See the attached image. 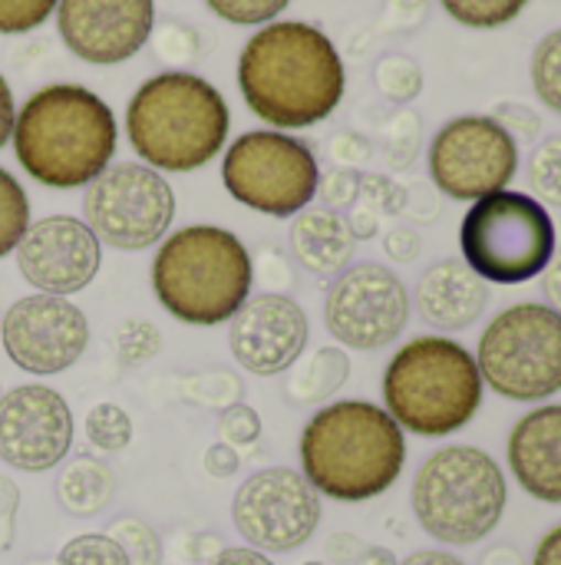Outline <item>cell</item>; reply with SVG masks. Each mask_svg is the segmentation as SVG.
<instances>
[{
    "label": "cell",
    "mask_w": 561,
    "mask_h": 565,
    "mask_svg": "<svg viewBox=\"0 0 561 565\" xmlns=\"http://www.w3.org/2000/svg\"><path fill=\"white\" fill-rule=\"evenodd\" d=\"M367 553V546L357 540V536H347V533H337V536H331V543H327V556L334 559V563H354V559H360Z\"/></svg>",
    "instance_id": "cell-49"
},
{
    "label": "cell",
    "mask_w": 561,
    "mask_h": 565,
    "mask_svg": "<svg viewBox=\"0 0 561 565\" xmlns=\"http://www.w3.org/2000/svg\"><path fill=\"white\" fill-rule=\"evenodd\" d=\"M222 182L228 195L248 205L251 212L271 218H294L314 202L321 166L304 139L255 129L241 132L228 146L222 159Z\"/></svg>",
    "instance_id": "cell-10"
},
{
    "label": "cell",
    "mask_w": 561,
    "mask_h": 565,
    "mask_svg": "<svg viewBox=\"0 0 561 565\" xmlns=\"http://www.w3.org/2000/svg\"><path fill=\"white\" fill-rule=\"evenodd\" d=\"M542 275H546V281H542L546 301H549L552 311L561 315V248H555V255H552V262H549V268Z\"/></svg>",
    "instance_id": "cell-51"
},
{
    "label": "cell",
    "mask_w": 561,
    "mask_h": 565,
    "mask_svg": "<svg viewBox=\"0 0 561 565\" xmlns=\"http://www.w3.org/2000/svg\"><path fill=\"white\" fill-rule=\"evenodd\" d=\"M420 129H423V122H420V116L417 113H410V109H403V113H397L393 119H390V126H387V162L393 166V169H407L413 159H417V149H420Z\"/></svg>",
    "instance_id": "cell-36"
},
{
    "label": "cell",
    "mask_w": 561,
    "mask_h": 565,
    "mask_svg": "<svg viewBox=\"0 0 561 565\" xmlns=\"http://www.w3.org/2000/svg\"><path fill=\"white\" fill-rule=\"evenodd\" d=\"M308 315L298 301L288 295H255L248 298L231 324H228V344L231 358L241 364V371L271 377L298 364V358L308 348Z\"/></svg>",
    "instance_id": "cell-19"
},
{
    "label": "cell",
    "mask_w": 561,
    "mask_h": 565,
    "mask_svg": "<svg viewBox=\"0 0 561 565\" xmlns=\"http://www.w3.org/2000/svg\"><path fill=\"white\" fill-rule=\"evenodd\" d=\"M126 132L136 156L155 172H192L222 152L228 139V106L225 96L195 73H159L129 99Z\"/></svg>",
    "instance_id": "cell-5"
},
{
    "label": "cell",
    "mask_w": 561,
    "mask_h": 565,
    "mask_svg": "<svg viewBox=\"0 0 561 565\" xmlns=\"http://www.w3.org/2000/svg\"><path fill=\"white\" fill-rule=\"evenodd\" d=\"M294 374L288 381V401L291 404H321L334 397L344 381L350 377V358L344 348L331 344L314 351L304 364H291Z\"/></svg>",
    "instance_id": "cell-24"
},
{
    "label": "cell",
    "mask_w": 561,
    "mask_h": 565,
    "mask_svg": "<svg viewBox=\"0 0 561 565\" xmlns=\"http://www.w3.org/2000/svg\"><path fill=\"white\" fill-rule=\"evenodd\" d=\"M407 440L400 424L370 401L321 407L301 434V473L337 503L384 497L403 473Z\"/></svg>",
    "instance_id": "cell-3"
},
{
    "label": "cell",
    "mask_w": 561,
    "mask_h": 565,
    "mask_svg": "<svg viewBox=\"0 0 561 565\" xmlns=\"http://www.w3.org/2000/svg\"><path fill=\"white\" fill-rule=\"evenodd\" d=\"M427 3L430 0H387V17H390L393 26L413 30L427 17Z\"/></svg>",
    "instance_id": "cell-47"
},
{
    "label": "cell",
    "mask_w": 561,
    "mask_h": 565,
    "mask_svg": "<svg viewBox=\"0 0 561 565\" xmlns=\"http://www.w3.org/2000/svg\"><path fill=\"white\" fill-rule=\"evenodd\" d=\"M53 565H129V559L106 533H86L69 540Z\"/></svg>",
    "instance_id": "cell-34"
},
{
    "label": "cell",
    "mask_w": 561,
    "mask_h": 565,
    "mask_svg": "<svg viewBox=\"0 0 561 565\" xmlns=\"http://www.w3.org/2000/svg\"><path fill=\"white\" fill-rule=\"evenodd\" d=\"M218 434H222V444H228L231 450L245 454V450H251L261 440V417H258L255 407H248L245 401H238V404H231V407L222 411Z\"/></svg>",
    "instance_id": "cell-35"
},
{
    "label": "cell",
    "mask_w": 561,
    "mask_h": 565,
    "mask_svg": "<svg viewBox=\"0 0 561 565\" xmlns=\"http://www.w3.org/2000/svg\"><path fill=\"white\" fill-rule=\"evenodd\" d=\"M360 565H397V559H393V553L390 550H367L364 556H360Z\"/></svg>",
    "instance_id": "cell-56"
},
{
    "label": "cell",
    "mask_w": 561,
    "mask_h": 565,
    "mask_svg": "<svg viewBox=\"0 0 561 565\" xmlns=\"http://www.w3.org/2000/svg\"><path fill=\"white\" fill-rule=\"evenodd\" d=\"M529 185L546 205L561 209V132L536 146L529 159Z\"/></svg>",
    "instance_id": "cell-30"
},
{
    "label": "cell",
    "mask_w": 561,
    "mask_h": 565,
    "mask_svg": "<svg viewBox=\"0 0 561 565\" xmlns=\"http://www.w3.org/2000/svg\"><path fill=\"white\" fill-rule=\"evenodd\" d=\"M400 565H466L463 559L450 556V553H440V550H423V553H413L407 556Z\"/></svg>",
    "instance_id": "cell-54"
},
{
    "label": "cell",
    "mask_w": 561,
    "mask_h": 565,
    "mask_svg": "<svg viewBox=\"0 0 561 565\" xmlns=\"http://www.w3.org/2000/svg\"><path fill=\"white\" fill-rule=\"evenodd\" d=\"M73 447V414L46 384H20L0 394V460L23 473L53 470Z\"/></svg>",
    "instance_id": "cell-16"
},
{
    "label": "cell",
    "mask_w": 561,
    "mask_h": 565,
    "mask_svg": "<svg viewBox=\"0 0 561 565\" xmlns=\"http://www.w3.org/2000/svg\"><path fill=\"white\" fill-rule=\"evenodd\" d=\"M23 281L43 295H76L83 291L99 265L103 248L93 228L73 215H50L33 222L13 248Z\"/></svg>",
    "instance_id": "cell-17"
},
{
    "label": "cell",
    "mask_w": 561,
    "mask_h": 565,
    "mask_svg": "<svg viewBox=\"0 0 561 565\" xmlns=\"http://www.w3.org/2000/svg\"><path fill=\"white\" fill-rule=\"evenodd\" d=\"M116 351L122 367H139L162 351V331L145 318H126L116 331Z\"/></svg>",
    "instance_id": "cell-32"
},
{
    "label": "cell",
    "mask_w": 561,
    "mask_h": 565,
    "mask_svg": "<svg viewBox=\"0 0 561 565\" xmlns=\"http://www.w3.org/2000/svg\"><path fill=\"white\" fill-rule=\"evenodd\" d=\"M519 169L516 139L493 116H460L430 142L433 185L456 202L503 192Z\"/></svg>",
    "instance_id": "cell-12"
},
{
    "label": "cell",
    "mask_w": 561,
    "mask_h": 565,
    "mask_svg": "<svg viewBox=\"0 0 561 565\" xmlns=\"http://www.w3.org/2000/svg\"><path fill=\"white\" fill-rule=\"evenodd\" d=\"M255 268L245 242L218 225H185L152 258V291L182 324L215 328L251 298Z\"/></svg>",
    "instance_id": "cell-4"
},
{
    "label": "cell",
    "mask_w": 561,
    "mask_h": 565,
    "mask_svg": "<svg viewBox=\"0 0 561 565\" xmlns=\"http://www.w3.org/2000/svg\"><path fill=\"white\" fill-rule=\"evenodd\" d=\"M532 565H561V526L549 530L539 546H536V556H532Z\"/></svg>",
    "instance_id": "cell-53"
},
{
    "label": "cell",
    "mask_w": 561,
    "mask_h": 565,
    "mask_svg": "<svg viewBox=\"0 0 561 565\" xmlns=\"http://www.w3.org/2000/svg\"><path fill=\"white\" fill-rule=\"evenodd\" d=\"M152 0H60L56 26L73 56L96 66L126 63L152 36Z\"/></svg>",
    "instance_id": "cell-18"
},
{
    "label": "cell",
    "mask_w": 561,
    "mask_h": 565,
    "mask_svg": "<svg viewBox=\"0 0 561 565\" xmlns=\"http://www.w3.org/2000/svg\"><path fill=\"white\" fill-rule=\"evenodd\" d=\"M13 119H17V106H13V93L0 73V149L7 146V139L13 136Z\"/></svg>",
    "instance_id": "cell-52"
},
{
    "label": "cell",
    "mask_w": 561,
    "mask_h": 565,
    "mask_svg": "<svg viewBox=\"0 0 561 565\" xmlns=\"http://www.w3.org/2000/svg\"><path fill=\"white\" fill-rule=\"evenodd\" d=\"M291 252L298 265L317 278H337L344 268H350L357 238L347 225V215L334 209H301L291 222Z\"/></svg>",
    "instance_id": "cell-22"
},
{
    "label": "cell",
    "mask_w": 561,
    "mask_h": 565,
    "mask_svg": "<svg viewBox=\"0 0 561 565\" xmlns=\"http://www.w3.org/2000/svg\"><path fill=\"white\" fill-rule=\"evenodd\" d=\"M483 565H522V559L513 546H496L483 556Z\"/></svg>",
    "instance_id": "cell-55"
},
{
    "label": "cell",
    "mask_w": 561,
    "mask_h": 565,
    "mask_svg": "<svg viewBox=\"0 0 561 565\" xmlns=\"http://www.w3.org/2000/svg\"><path fill=\"white\" fill-rule=\"evenodd\" d=\"M265 255L271 258V265L265 262V258H251V265L258 268L261 265V281H265V288L274 295V291H281V288H288L291 285V265L284 262V255L281 252H274V248H265Z\"/></svg>",
    "instance_id": "cell-46"
},
{
    "label": "cell",
    "mask_w": 561,
    "mask_h": 565,
    "mask_svg": "<svg viewBox=\"0 0 561 565\" xmlns=\"http://www.w3.org/2000/svg\"><path fill=\"white\" fill-rule=\"evenodd\" d=\"M60 0H0V33H30L50 20Z\"/></svg>",
    "instance_id": "cell-39"
},
{
    "label": "cell",
    "mask_w": 561,
    "mask_h": 565,
    "mask_svg": "<svg viewBox=\"0 0 561 565\" xmlns=\"http://www.w3.org/2000/svg\"><path fill=\"white\" fill-rule=\"evenodd\" d=\"M17 503H20V490L13 487V480L0 477V553L10 550V543H13Z\"/></svg>",
    "instance_id": "cell-44"
},
{
    "label": "cell",
    "mask_w": 561,
    "mask_h": 565,
    "mask_svg": "<svg viewBox=\"0 0 561 565\" xmlns=\"http://www.w3.org/2000/svg\"><path fill=\"white\" fill-rule=\"evenodd\" d=\"M324 321L337 344L377 351L403 334L410 321V295L387 265H350L327 291Z\"/></svg>",
    "instance_id": "cell-14"
},
{
    "label": "cell",
    "mask_w": 561,
    "mask_h": 565,
    "mask_svg": "<svg viewBox=\"0 0 561 565\" xmlns=\"http://www.w3.org/2000/svg\"><path fill=\"white\" fill-rule=\"evenodd\" d=\"M374 79H377V89L390 99V103H410L420 96L423 89V70L403 56V53H387L377 70H374Z\"/></svg>",
    "instance_id": "cell-28"
},
{
    "label": "cell",
    "mask_w": 561,
    "mask_h": 565,
    "mask_svg": "<svg viewBox=\"0 0 561 565\" xmlns=\"http://www.w3.org/2000/svg\"><path fill=\"white\" fill-rule=\"evenodd\" d=\"M10 139L30 179L46 189H83L109 169L119 129L93 89L56 83L20 106Z\"/></svg>",
    "instance_id": "cell-2"
},
{
    "label": "cell",
    "mask_w": 561,
    "mask_h": 565,
    "mask_svg": "<svg viewBox=\"0 0 561 565\" xmlns=\"http://www.w3.org/2000/svg\"><path fill=\"white\" fill-rule=\"evenodd\" d=\"M26 228H30V199L23 185L7 169H0V258L17 248Z\"/></svg>",
    "instance_id": "cell-27"
},
{
    "label": "cell",
    "mask_w": 561,
    "mask_h": 565,
    "mask_svg": "<svg viewBox=\"0 0 561 565\" xmlns=\"http://www.w3.org/2000/svg\"><path fill=\"white\" fill-rule=\"evenodd\" d=\"M532 86L549 109L561 113V26L552 30L532 53Z\"/></svg>",
    "instance_id": "cell-31"
},
{
    "label": "cell",
    "mask_w": 561,
    "mask_h": 565,
    "mask_svg": "<svg viewBox=\"0 0 561 565\" xmlns=\"http://www.w3.org/2000/svg\"><path fill=\"white\" fill-rule=\"evenodd\" d=\"M86 440L103 454H119L132 444V417L119 404H96L86 414Z\"/></svg>",
    "instance_id": "cell-26"
},
{
    "label": "cell",
    "mask_w": 561,
    "mask_h": 565,
    "mask_svg": "<svg viewBox=\"0 0 561 565\" xmlns=\"http://www.w3.org/2000/svg\"><path fill=\"white\" fill-rule=\"evenodd\" d=\"M321 493L291 467L248 477L231 503L235 530L258 553H291L304 546L321 526Z\"/></svg>",
    "instance_id": "cell-13"
},
{
    "label": "cell",
    "mask_w": 561,
    "mask_h": 565,
    "mask_svg": "<svg viewBox=\"0 0 561 565\" xmlns=\"http://www.w3.org/2000/svg\"><path fill=\"white\" fill-rule=\"evenodd\" d=\"M384 252L393 258V262H400V265H407V262H413L417 255H420V235L413 232V228H393V232H387V238H384Z\"/></svg>",
    "instance_id": "cell-45"
},
{
    "label": "cell",
    "mask_w": 561,
    "mask_h": 565,
    "mask_svg": "<svg viewBox=\"0 0 561 565\" xmlns=\"http://www.w3.org/2000/svg\"><path fill=\"white\" fill-rule=\"evenodd\" d=\"M506 454L513 477L532 500L561 507V404L529 411L513 427Z\"/></svg>",
    "instance_id": "cell-20"
},
{
    "label": "cell",
    "mask_w": 561,
    "mask_h": 565,
    "mask_svg": "<svg viewBox=\"0 0 561 565\" xmlns=\"http://www.w3.org/2000/svg\"><path fill=\"white\" fill-rule=\"evenodd\" d=\"M208 565H274L265 553L258 550H248V546H231V550H222Z\"/></svg>",
    "instance_id": "cell-50"
},
{
    "label": "cell",
    "mask_w": 561,
    "mask_h": 565,
    "mask_svg": "<svg viewBox=\"0 0 561 565\" xmlns=\"http://www.w3.org/2000/svg\"><path fill=\"white\" fill-rule=\"evenodd\" d=\"M116 480L96 457H73L56 477V503L69 516H96L109 507Z\"/></svg>",
    "instance_id": "cell-23"
},
{
    "label": "cell",
    "mask_w": 561,
    "mask_h": 565,
    "mask_svg": "<svg viewBox=\"0 0 561 565\" xmlns=\"http://www.w3.org/2000/svg\"><path fill=\"white\" fill-rule=\"evenodd\" d=\"M529 0H443L446 13L473 30H493L513 23Z\"/></svg>",
    "instance_id": "cell-29"
},
{
    "label": "cell",
    "mask_w": 561,
    "mask_h": 565,
    "mask_svg": "<svg viewBox=\"0 0 561 565\" xmlns=\"http://www.w3.org/2000/svg\"><path fill=\"white\" fill-rule=\"evenodd\" d=\"M476 367L499 397L536 404L561 391V315L522 301L489 321L479 338Z\"/></svg>",
    "instance_id": "cell-9"
},
{
    "label": "cell",
    "mask_w": 561,
    "mask_h": 565,
    "mask_svg": "<svg viewBox=\"0 0 561 565\" xmlns=\"http://www.w3.org/2000/svg\"><path fill=\"white\" fill-rule=\"evenodd\" d=\"M83 212L99 242L119 252H142L169 235L175 192L152 166L116 162L86 185Z\"/></svg>",
    "instance_id": "cell-11"
},
{
    "label": "cell",
    "mask_w": 561,
    "mask_h": 565,
    "mask_svg": "<svg viewBox=\"0 0 561 565\" xmlns=\"http://www.w3.org/2000/svg\"><path fill=\"white\" fill-rule=\"evenodd\" d=\"M367 156H370V146H367L364 136L341 132V136L334 139V159H337V162H344V166L354 169V162H364Z\"/></svg>",
    "instance_id": "cell-48"
},
{
    "label": "cell",
    "mask_w": 561,
    "mask_h": 565,
    "mask_svg": "<svg viewBox=\"0 0 561 565\" xmlns=\"http://www.w3.org/2000/svg\"><path fill=\"white\" fill-rule=\"evenodd\" d=\"M463 262L493 285L539 278L555 255V222L546 205L522 192H493L460 225Z\"/></svg>",
    "instance_id": "cell-8"
},
{
    "label": "cell",
    "mask_w": 561,
    "mask_h": 565,
    "mask_svg": "<svg viewBox=\"0 0 561 565\" xmlns=\"http://www.w3.org/2000/svg\"><path fill=\"white\" fill-rule=\"evenodd\" d=\"M486 281L460 258L430 265L417 285V311L436 331H463L476 324L486 311Z\"/></svg>",
    "instance_id": "cell-21"
},
{
    "label": "cell",
    "mask_w": 561,
    "mask_h": 565,
    "mask_svg": "<svg viewBox=\"0 0 561 565\" xmlns=\"http://www.w3.org/2000/svg\"><path fill=\"white\" fill-rule=\"evenodd\" d=\"M360 205L374 215H400L407 212L410 195L387 175H360Z\"/></svg>",
    "instance_id": "cell-38"
},
{
    "label": "cell",
    "mask_w": 561,
    "mask_h": 565,
    "mask_svg": "<svg viewBox=\"0 0 561 565\" xmlns=\"http://www.w3.org/2000/svg\"><path fill=\"white\" fill-rule=\"evenodd\" d=\"M155 53L172 60V63H185L198 56V33L192 26L182 23H162V30L155 33Z\"/></svg>",
    "instance_id": "cell-42"
},
{
    "label": "cell",
    "mask_w": 561,
    "mask_h": 565,
    "mask_svg": "<svg viewBox=\"0 0 561 565\" xmlns=\"http://www.w3.org/2000/svg\"><path fill=\"white\" fill-rule=\"evenodd\" d=\"M317 192L324 199V209H347L360 199V172L350 166H337L327 175H321Z\"/></svg>",
    "instance_id": "cell-40"
},
{
    "label": "cell",
    "mask_w": 561,
    "mask_h": 565,
    "mask_svg": "<svg viewBox=\"0 0 561 565\" xmlns=\"http://www.w3.org/2000/svg\"><path fill=\"white\" fill-rule=\"evenodd\" d=\"M179 387H182V401H188L195 407H205V411H218V414L245 397L241 381L231 371H222V367L218 371H202V374L182 377Z\"/></svg>",
    "instance_id": "cell-25"
},
{
    "label": "cell",
    "mask_w": 561,
    "mask_h": 565,
    "mask_svg": "<svg viewBox=\"0 0 561 565\" xmlns=\"http://www.w3.org/2000/svg\"><path fill=\"white\" fill-rule=\"evenodd\" d=\"M202 467H205V473H208V477H215V480H228V477H235V473H238V467H241V454H238V450H231L228 444H212V447L205 450Z\"/></svg>",
    "instance_id": "cell-43"
},
{
    "label": "cell",
    "mask_w": 561,
    "mask_h": 565,
    "mask_svg": "<svg viewBox=\"0 0 561 565\" xmlns=\"http://www.w3.org/2000/svg\"><path fill=\"white\" fill-rule=\"evenodd\" d=\"M106 536L126 553L129 565H159L162 559L159 536L142 520H116Z\"/></svg>",
    "instance_id": "cell-33"
},
{
    "label": "cell",
    "mask_w": 561,
    "mask_h": 565,
    "mask_svg": "<svg viewBox=\"0 0 561 565\" xmlns=\"http://www.w3.org/2000/svg\"><path fill=\"white\" fill-rule=\"evenodd\" d=\"M208 10L228 23L238 26H258V23H271L291 0H205Z\"/></svg>",
    "instance_id": "cell-37"
},
{
    "label": "cell",
    "mask_w": 561,
    "mask_h": 565,
    "mask_svg": "<svg viewBox=\"0 0 561 565\" xmlns=\"http://www.w3.org/2000/svg\"><path fill=\"white\" fill-rule=\"evenodd\" d=\"M506 500V477L479 447H443L413 480V513L420 526L446 546L486 540L499 526Z\"/></svg>",
    "instance_id": "cell-7"
},
{
    "label": "cell",
    "mask_w": 561,
    "mask_h": 565,
    "mask_svg": "<svg viewBox=\"0 0 561 565\" xmlns=\"http://www.w3.org/2000/svg\"><path fill=\"white\" fill-rule=\"evenodd\" d=\"M308 565H321V563H308Z\"/></svg>",
    "instance_id": "cell-57"
},
{
    "label": "cell",
    "mask_w": 561,
    "mask_h": 565,
    "mask_svg": "<svg viewBox=\"0 0 561 565\" xmlns=\"http://www.w3.org/2000/svg\"><path fill=\"white\" fill-rule=\"evenodd\" d=\"M7 358L33 374L53 377L69 371L89 348V318L60 295H30L7 308L0 321Z\"/></svg>",
    "instance_id": "cell-15"
},
{
    "label": "cell",
    "mask_w": 561,
    "mask_h": 565,
    "mask_svg": "<svg viewBox=\"0 0 561 565\" xmlns=\"http://www.w3.org/2000/svg\"><path fill=\"white\" fill-rule=\"evenodd\" d=\"M384 411L417 437L463 430L483 404L476 358L453 338L423 334L403 344L384 371Z\"/></svg>",
    "instance_id": "cell-6"
},
{
    "label": "cell",
    "mask_w": 561,
    "mask_h": 565,
    "mask_svg": "<svg viewBox=\"0 0 561 565\" xmlns=\"http://www.w3.org/2000/svg\"><path fill=\"white\" fill-rule=\"evenodd\" d=\"M493 119L516 139V146H522V142H536L539 139V132H542V119H539V113L536 109H529V106H522V103H503L496 113H493Z\"/></svg>",
    "instance_id": "cell-41"
},
{
    "label": "cell",
    "mask_w": 561,
    "mask_h": 565,
    "mask_svg": "<svg viewBox=\"0 0 561 565\" xmlns=\"http://www.w3.org/2000/svg\"><path fill=\"white\" fill-rule=\"evenodd\" d=\"M344 63L331 36L301 20L261 26L238 56V89L248 109L274 129L327 119L344 99Z\"/></svg>",
    "instance_id": "cell-1"
}]
</instances>
